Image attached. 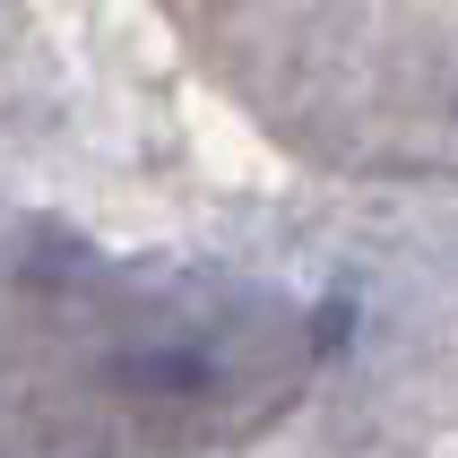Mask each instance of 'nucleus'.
Returning <instances> with one entry per match:
<instances>
[{
    "instance_id": "obj_1",
    "label": "nucleus",
    "mask_w": 458,
    "mask_h": 458,
    "mask_svg": "<svg viewBox=\"0 0 458 458\" xmlns=\"http://www.w3.org/2000/svg\"><path fill=\"white\" fill-rule=\"evenodd\" d=\"M104 372L148 415H208L251 372V329H216V311H130Z\"/></svg>"
}]
</instances>
